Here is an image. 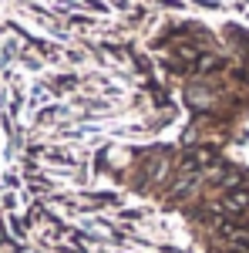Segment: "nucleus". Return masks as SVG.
<instances>
[{"mask_svg":"<svg viewBox=\"0 0 249 253\" xmlns=\"http://www.w3.org/2000/svg\"><path fill=\"white\" fill-rule=\"evenodd\" d=\"M222 213H232V216H246L249 213V193L239 186V189H229L222 196Z\"/></svg>","mask_w":249,"mask_h":253,"instance_id":"f257e3e1","label":"nucleus"}]
</instances>
